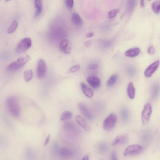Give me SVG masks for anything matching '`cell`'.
I'll return each mask as SVG.
<instances>
[{"label": "cell", "mask_w": 160, "mask_h": 160, "mask_svg": "<svg viewBox=\"0 0 160 160\" xmlns=\"http://www.w3.org/2000/svg\"><path fill=\"white\" fill-rule=\"evenodd\" d=\"M160 92V86L157 83L153 85L151 91V97L152 100H155L157 98Z\"/></svg>", "instance_id": "cell-15"}, {"label": "cell", "mask_w": 160, "mask_h": 160, "mask_svg": "<svg viewBox=\"0 0 160 160\" xmlns=\"http://www.w3.org/2000/svg\"><path fill=\"white\" fill-rule=\"evenodd\" d=\"M94 35V33L93 32H90L86 34V36L87 38H91Z\"/></svg>", "instance_id": "cell-38"}, {"label": "cell", "mask_w": 160, "mask_h": 160, "mask_svg": "<svg viewBox=\"0 0 160 160\" xmlns=\"http://www.w3.org/2000/svg\"><path fill=\"white\" fill-rule=\"evenodd\" d=\"M32 45V40L28 38H24L20 41L16 48V51L18 54H21L26 51Z\"/></svg>", "instance_id": "cell-4"}, {"label": "cell", "mask_w": 160, "mask_h": 160, "mask_svg": "<svg viewBox=\"0 0 160 160\" xmlns=\"http://www.w3.org/2000/svg\"><path fill=\"white\" fill-rule=\"evenodd\" d=\"M118 10L116 9L110 11L108 14V17L109 18H114L117 14Z\"/></svg>", "instance_id": "cell-29"}, {"label": "cell", "mask_w": 160, "mask_h": 160, "mask_svg": "<svg viewBox=\"0 0 160 160\" xmlns=\"http://www.w3.org/2000/svg\"><path fill=\"white\" fill-rule=\"evenodd\" d=\"M152 8L153 11L156 14H158L160 12V2L156 1L152 4Z\"/></svg>", "instance_id": "cell-27"}, {"label": "cell", "mask_w": 160, "mask_h": 160, "mask_svg": "<svg viewBox=\"0 0 160 160\" xmlns=\"http://www.w3.org/2000/svg\"><path fill=\"white\" fill-rule=\"evenodd\" d=\"M122 118L125 120H126L128 118V111L126 109H123L122 111Z\"/></svg>", "instance_id": "cell-31"}, {"label": "cell", "mask_w": 160, "mask_h": 160, "mask_svg": "<svg viewBox=\"0 0 160 160\" xmlns=\"http://www.w3.org/2000/svg\"><path fill=\"white\" fill-rule=\"evenodd\" d=\"M78 106L80 112L85 118L90 120L93 119V115L87 106L82 103H79Z\"/></svg>", "instance_id": "cell-9"}, {"label": "cell", "mask_w": 160, "mask_h": 160, "mask_svg": "<svg viewBox=\"0 0 160 160\" xmlns=\"http://www.w3.org/2000/svg\"><path fill=\"white\" fill-rule=\"evenodd\" d=\"M111 159L112 160H117V156L116 152L114 151L112 153Z\"/></svg>", "instance_id": "cell-34"}, {"label": "cell", "mask_w": 160, "mask_h": 160, "mask_svg": "<svg viewBox=\"0 0 160 160\" xmlns=\"http://www.w3.org/2000/svg\"><path fill=\"white\" fill-rule=\"evenodd\" d=\"M18 26L17 22L15 21H14L8 29L7 30V33L9 34H10L14 32Z\"/></svg>", "instance_id": "cell-28"}, {"label": "cell", "mask_w": 160, "mask_h": 160, "mask_svg": "<svg viewBox=\"0 0 160 160\" xmlns=\"http://www.w3.org/2000/svg\"><path fill=\"white\" fill-rule=\"evenodd\" d=\"M5 1H10V0H5Z\"/></svg>", "instance_id": "cell-41"}, {"label": "cell", "mask_w": 160, "mask_h": 160, "mask_svg": "<svg viewBox=\"0 0 160 160\" xmlns=\"http://www.w3.org/2000/svg\"><path fill=\"white\" fill-rule=\"evenodd\" d=\"M24 79L26 82H28L31 80L33 77V72L31 70L25 71L23 73Z\"/></svg>", "instance_id": "cell-25"}, {"label": "cell", "mask_w": 160, "mask_h": 160, "mask_svg": "<svg viewBox=\"0 0 160 160\" xmlns=\"http://www.w3.org/2000/svg\"><path fill=\"white\" fill-rule=\"evenodd\" d=\"M128 135L126 134H122L117 136L113 141L111 145L115 146L119 144L124 145L128 142Z\"/></svg>", "instance_id": "cell-7"}, {"label": "cell", "mask_w": 160, "mask_h": 160, "mask_svg": "<svg viewBox=\"0 0 160 160\" xmlns=\"http://www.w3.org/2000/svg\"><path fill=\"white\" fill-rule=\"evenodd\" d=\"M65 4L68 8L71 9L73 7V0H65Z\"/></svg>", "instance_id": "cell-32"}, {"label": "cell", "mask_w": 160, "mask_h": 160, "mask_svg": "<svg viewBox=\"0 0 160 160\" xmlns=\"http://www.w3.org/2000/svg\"><path fill=\"white\" fill-rule=\"evenodd\" d=\"M81 69V66L79 65H76L72 67L70 69V71L72 73H74L79 71Z\"/></svg>", "instance_id": "cell-30"}, {"label": "cell", "mask_w": 160, "mask_h": 160, "mask_svg": "<svg viewBox=\"0 0 160 160\" xmlns=\"http://www.w3.org/2000/svg\"><path fill=\"white\" fill-rule=\"evenodd\" d=\"M144 150V147L138 145H133L128 146L125 150L124 155L125 156L136 155L142 153Z\"/></svg>", "instance_id": "cell-3"}, {"label": "cell", "mask_w": 160, "mask_h": 160, "mask_svg": "<svg viewBox=\"0 0 160 160\" xmlns=\"http://www.w3.org/2000/svg\"><path fill=\"white\" fill-rule=\"evenodd\" d=\"M118 76L117 74H114L110 77L107 82V85L109 87L113 86L117 81Z\"/></svg>", "instance_id": "cell-26"}, {"label": "cell", "mask_w": 160, "mask_h": 160, "mask_svg": "<svg viewBox=\"0 0 160 160\" xmlns=\"http://www.w3.org/2000/svg\"><path fill=\"white\" fill-rule=\"evenodd\" d=\"M46 72V65L45 61L42 59H40L37 66L36 73L37 77L39 79L43 78Z\"/></svg>", "instance_id": "cell-6"}, {"label": "cell", "mask_w": 160, "mask_h": 160, "mask_svg": "<svg viewBox=\"0 0 160 160\" xmlns=\"http://www.w3.org/2000/svg\"><path fill=\"white\" fill-rule=\"evenodd\" d=\"M50 137L51 135L49 134L46 139V140L44 143V145L46 146L48 144L49 141H50Z\"/></svg>", "instance_id": "cell-35"}, {"label": "cell", "mask_w": 160, "mask_h": 160, "mask_svg": "<svg viewBox=\"0 0 160 160\" xmlns=\"http://www.w3.org/2000/svg\"><path fill=\"white\" fill-rule=\"evenodd\" d=\"M57 152L59 156L64 158H70L73 155V152L71 149L65 147L60 148Z\"/></svg>", "instance_id": "cell-10"}, {"label": "cell", "mask_w": 160, "mask_h": 160, "mask_svg": "<svg viewBox=\"0 0 160 160\" xmlns=\"http://www.w3.org/2000/svg\"><path fill=\"white\" fill-rule=\"evenodd\" d=\"M148 52L149 54L153 55L155 53V49L153 46H150L149 48Z\"/></svg>", "instance_id": "cell-33"}, {"label": "cell", "mask_w": 160, "mask_h": 160, "mask_svg": "<svg viewBox=\"0 0 160 160\" xmlns=\"http://www.w3.org/2000/svg\"><path fill=\"white\" fill-rule=\"evenodd\" d=\"M140 52V49L138 48H134L127 51L125 53L126 56L130 57H137Z\"/></svg>", "instance_id": "cell-19"}, {"label": "cell", "mask_w": 160, "mask_h": 160, "mask_svg": "<svg viewBox=\"0 0 160 160\" xmlns=\"http://www.w3.org/2000/svg\"><path fill=\"white\" fill-rule=\"evenodd\" d=\"M89 159V157L88 156L86 155L85 156H84L83 159V160H88Z\"/></svg>", "instance_id": "cell-40"}, {"label": "cell", "mask_w": 160, "mask_h": 160, "mask_svg": "<svg viewBox=\"0 0 160 160\" xmlns=\"http://www.w3.org/2000/svg\"><path fill=\"white\" fill-rule=\"evenodd\" d=\"M73 116L71 112L69 111H65L61 114L60 120L61 121H64L70 119Z\"/></svg>", "instance_id": "cell-22"}, {"label": "cell", "mask_w": 160, "mask_h": 160, "mask_svg": "<svg viewBox=\"0 0 160 160\" xmlns=\"http://www.w3.org/2000/svg\"><path fill=\"white\" fill-rule=\"evenodd\" d=\"M127 93L129 98L133 99L135 95V90L133 83L132 82L129 83L127 88Z\"/></svg>", "instance_id": "cell-20"}, {"label": "cell", "mask_w": 160, "mask_h": 160, "mask_svg": "<svg viewBox=\"0 0 160 160\" xmlns=\"http://www.w3.org/2000/svg\"><path fill=\"white\" fill-rule=\"evenodd\" d=\"M69 41L65 39L61 41L59 45L60 51L65 54H69L71 52V48L70 46Z\"/></svg>", "instance_id": "cell-11"}, {"label": "cell", "mask_w": 160, "mask_h": 160, "mask_svg": "<svg viewBox=\"0 0 160 160\" xmlns=\"http://www.w3.org/2000/svg\"><path fill=\"white\" fill-rule=\"evenodd\" d=\"M117 120L116 115L112 113L109 115L103 121V128L106 131L112 130L114 128Z\"/></svg>", "instance_id": "cell-2"}, {"label": "cell", "mask_w": 160, "mask_h": 160, "mask_svg": "<svg viewBox=\"0 0 160 160\" xmlns=\"http://www.w3.org/2000/svg\"><path fill=\"white\" fill-rule=\"evenodd\" d=\"M72 21L76 26L81 27L83 24V21L81 17L77 13H73L71 18Z\"/></svg>", "instance_id": "cell-16"}, {"label": "cell", "mask_w": 160, "mask_h": 160, "mask_svg": "<svg viewBox=\"0 0 160 160\" xmlns=\"http://www.w3.org/2000/svg\"><path fill=\"white\" fill-rule=\"evenodd\" d=\"M98 65L97 64H93L91 65L90 67V69L91 70L97 69L98 68Z\"/></svg>", "instance_id": "cell-36"}, {"label": "cell", "mask_w": 160, "mask_h": 160, "mask_svg": "<svg viewBox=\"0 0 160 160\" xmlns=\"http://www.w3.org/2000/svg\"><path fill=\"white\" fill-rule=\"evenodd\" d=\"M136 1L137 0H127L126 8L127 11L128 13H131L133 11Z\"/></svg>", "instance_id": "cell-21"}, {"label": "cell", "mask_w": 160, "mask_h": 160, "mask_svg": "<svg viewBox=\"0 0 160 160\" xmlns=\"http://www.w3.org/2000/svg\"><path fill=\"white\" fill-rule=\"evenodd\" d=\"M159 61L157 60L147 68L145 72V75L147 77H151L158 68Z\"/></svg>", "instance_id": "cell-8"}, {"label": "cell", "mask_w": 160, "mask_h": 160, "mask_svg": "<svg viewBox=\"0 0 160 160\" xmlns=\"http://www.w3.org/2000/svg\"><path fill=\"white\" fill-rule=\"evenodd\" d=\"M21 68V66L16 61L10 64L7 67V69L9 71H14L19 69Z\"/></svg>", "instance_id": "cell-24"}, {"label": "cell", "mask_w": 160, "mask_h": 160, "mask_svg": "<svg viewBox=\"0 0 160 160\" xmlns=\"http://www.w3.org/2000/svg\"><path fill=\"white\" fill-rule=\"evenodd\" d=\"M87 80L92 88L97 89L100 87L101 82L99 78L95 76H90L87 78Z\"/></svg>", "instance_id": "cell-13"}, {"label": "cell", "mask_w": 160, "mask_h": 160, "mask_svg": "<svg viewBox=\"0 0 160 160\" xmlns=\"http://www.w3.org/2000/svg\"><path fill=\"white\" fill-rule=\"evenodd\" d=\"M35 8V16L38 17L41 14L43 10V5L42 0H34Z\"/></svg>", "instance_id": "cell-18"}, {"label": "cell", "mask_w": 160, "mask_h": 160, "mask_svg": "<svg viewBox=\"0 0 160 160\" xmlns=\"http://www.w3.org/2000/svg\"><path fill=\"white\" fill-rule=\"evenodd\" d=\"M81 86L84 93L86 96L90 98L93 97L94 92L90 88L82 82L81 83Z\"/></svg>", "instance_id": "cell-17"}, {"label": "cell", "mask_w": 160, "mask_h": 160, "mask_svg": "<svg viewBox=\"0 0 160 160\" xmlns=\"http://www.w3.org/2000/svg\"><path fill=\"white\" fill-rule=\"evenodd\" d=\"M31 59L29 55L26 57H23L19 58L17 60L18 63L19 64L21 67L25 65Z\"/></svg>", "instance_id": "cell-23"}, {"label": "cell", "mask_w": 160, "mask_h": 160, "mask_svg": "<svg viewBox=\"0 0 160 160\" xmlns=\"http://www.w3.org/2000/svg\"><path fill=\"white\" fill-rule=\"evenodd\" d=\"M152 113V107L149 103H147L145 106L141 114V119L143 123L146 125L150 121Z\"/></svg>", "instance_id": "cell-5"}, {"label": "cell", "mask_w": 160, "mask_h": 160, "mask_svg": "<svg viewBox=\"0 0 160 160\" xmlns=\"http://www.w3.org/2000/svg\"><path fill=\"white\" fill-rule=\"evenodd\" d=\"M6 106L8 112L12 116L15 118L19 117L21 113L19 101L14 96H10L6 101Z\"/></svg>", "instance_id": "cell-1"}, {"label": "cell", "mask_w": 160, "mask_h": 160, "mask_svg": "<svg viewBox=\"0 0 160 160\" xmlns=\"http://www.w3.org/2000/svg\"><path fill=\"white\" fill-rule=\"evenodd\" d=\"M140 5L141 7H144V0H140Z\"/></svg>", "instance_id": "cell-39"}, {"label": "cell", "mask_w": 160, "mask_h": 160, "mask_svg": "<svg viewBox=\"0 0 160 160\" xmlns=\"http://www.w3.org/2000/svg\"><path fill=\"white\" fill-rule=\"evenodd\" d=\"M91 45V42L89 40L85 43V46L87 48L90 47Z\"/></svg>", "instance_id": "cell-37"}, {"label": "cell", "mask_w": 160, "mask_h": 160, "mask_svg": "<svg viewBox=\"0 0 160 160\" xmlns=\"http://www.w3.org/2000/svg\"></svg>", "instance_id": "cell-42"}, {"label": "cell", "mask_w": 160, "mask_h": 160, "mask_svg": "<svg viewBox=\"0 0 160 160\" xmlns=\"http://www.w3.org/2000/svg\"><path fill=\"white\" fill-rule=\"evenodd\" d=\"M76 120L79 125L81 126L86 131H90L91 130V127L86 120L81 116L77 115Z\"/></svg>", "instance_id": "cell-12"}, {"label": "cell", "mask_w": 160, "mask_h": 160, "mask_svg": "<svg viewBox=\"0 0 160 160\" xmlns=\"http://www.w3.org/2000/svg\"><path fill=\"white\" fill-rule=\"evenodd\" d=\"M63 129L65 131L79 133V130L78 127L73 123L67 122L65 123L62 127Z\"/></svg>", "instance_id": "cell-14"}]
</instances>
